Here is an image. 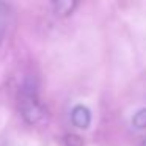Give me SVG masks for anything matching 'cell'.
I'll use <instances>...</instances> for the list:
<instances>
[{
    "label": "cell",
    "mask_w": 146,
    "mask_h": 146,
    "mask_svg": "<svg viewBox=\"0 0 146 146\" xmlns=\"http://www.w3.org/2000/svg\"><path fill=\"white\" fill-rule=\"evenodd\" d=\"M0 5H2V3H0Z\"/></svg>",
    "instance_id": "obj_5"
},
{
    "label": "cell",
    "mask_w": 146,
    "mask_h": 146,
    "mask_svg": "<svg viewBox=\"0 0 146 146\" xmlns=\"http://www.w3.org/2000/svg\"><path fill=\"white\" fill-rule=\"evenodd\" d=\"M54 2V10L58 16H69L77 8L79 0H52Z\"/></svg>",
    "instance_id": "obj_3"
},
{
    "label": "cell",
    "mask_w": 146,
    "mask_h": 146,
    "mask_svg": "<svg viewBox=\"0 0 146 146\" xmlns=\"http://www.w3.org/2000/svg\"><path fill=\"white\" fill-rule=\"evenodd\" d=\"M71 121L79 129H86L91 123V113L85 105H76L71 111Z\"/></svg>",
    "instance_id": "obj_2"
},
{
    "label": "cell",
    "mask_w": 146,
    "mask_h": 146,
    "mask_svg": "<svg viewBox=\"0 0 146 146\" xmlns=\"http://www.w3.org/2000/svg\"><path fill=\"white\" fill-rule=\"evenodd\" d=\"M19 110L22 113L24 119L30 124H35L41 121L42 115H44V108L39 101L38 90H36L35 82L27 80L22 85L19 93Z\"/></svg>",
    "instance_id": "obj_1"
},
{
    "label": "cell",
    "mask_w": 146,
    "mask_h": 146,
    "mask_svg": "<svg viewBox=\"0 0 146 146\" xmlns=\"http://www.w3.org/2000/svg\"><path fill=\"white\" fill-rule=\"evenodd\" d=\"M132 124L135 126V129H140V130L146 129V108H141L133 115Z\"/></svg>",
    "instance_id": "obj_4"
}]
</instances>
